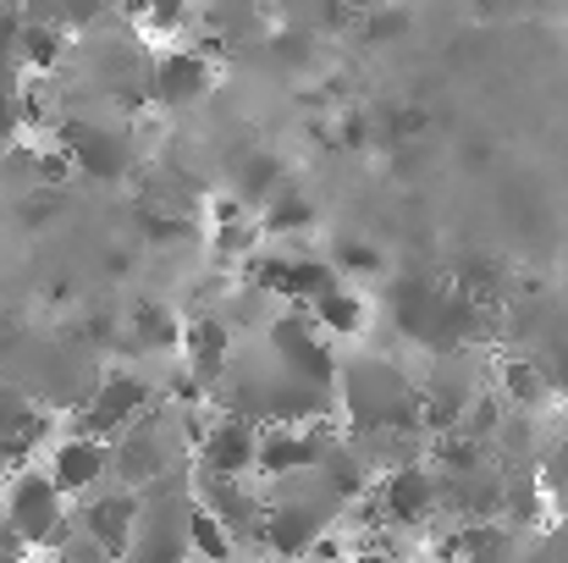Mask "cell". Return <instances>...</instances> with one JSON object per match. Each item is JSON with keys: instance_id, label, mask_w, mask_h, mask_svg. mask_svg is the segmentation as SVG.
I'll use <instances>...</instances> for the list:
<instances>
[{"instance_id": "ac0fdd59", "label": "cell", "mask_w": 568, "mask_h": 563, "mask_svg": "<svg viewBox=\"0 0 568 563\" xmlns=\"http://www.w3.org/2000/svg\"><path fill=\"white\" fill-rule=\"evenodd\" d=\"M276 188H282V161H276L271 150H248V155L237 161L232 193H237L243 204H265V199H271Z\"/></svg>"}, {"instance_id": "ba28073f", "label": "cell", "mask_w": 568, "mask_h": 563, "mask_svg": "<svg viewBox=\"0 0 568 563\" xmlns=\"http://www.w3.org/2000/svg\"><path fill=\"white\" fill-rule=\"evenodd\" d=\"M199 464H204V475L243 481L248 470H260V425H254V420H243V414H226V420L204 425Z\"/></svg>"}, {"instance_id": "7402d4cb", "label": "cell", "mask_w": 568, "mask_h": 563, "mask_svg": "<svg viewBox=\"0 0 568 563\" xmlns=\"http://www.w3.org/2000/svg\"><path fill=\"white\" fill-rule=\"evenodd\" d=\"M332 265H337L343 277H376L381 271V249L371 243V238L343 232V238H332Z\"/></svg>"}, {"instance_id": "f546056e", "label": "cell", "mask_w": 568, "mask_h": 563, "mask_svg": "<svg viewBox=\"0 0 568 563\" xmlns=\"http://www.w3.org/2000/svg\"><path fill=\"white\" fill-rule=\"evenodd\" d=\"M17 133H22V100L17 89L0 83V144H17Z\"/></svg>"}, {"instance_id": "7c38bea8", "label": "cell", "mask_w": 568, "mask_h": 563, "mask_svg": "<svg viewBox=\"0 0 568 563\" xmlns=\"http://www.w3.org/2000/svg\"><path fill=\"white\" fill-rule=\"evenodd\" d=\"M139 497L133 492H116V497H100V503H89L83 509V531L100 542V547H111L116 559L122 553H133V531H139Z\"/></svg>"}, {"instance_id": "cb8c5ba5", "label": "cell", "mask_w": 568, "mask_h": 563, "mask_svg": "<svg viewBox=\"0 0 568 563\" xmlns=\"http://www.w3.org/2000/svg\"><path fill=\"white\" fill-rule=\"evenodd\" d=\"M541 497H547L541 475H514V481H508V503H503L508 525H536V520H541Z\"/></svg>"}, {"instance_id": "d6a6232c", "label": "cell", "mask_w": 568, "mask_h": 563, "mask_svg": "<svg viewBox=\"0 0 568 563\" xmlns=\"http://www.w3.org/2000/svg\"><path fill=\"white\" fill-rule=\"evenodd\" d=\"M22 547H28V542H22V536H17V525L0 514V563H22Z\"/></svg>"}, {"instance_id": "484cf974", "label": "cell", "mask_w": 568, "mask_h": 563, "mask_svg": "<svg viewBox=\"0 0 568 563\" xmlns=\"http://www.w3.org/2000/svg\"><path fill=\"white\" fill-rule=\"evenodd\" d=\"M254 254H260V227L248 221L215 227V260H254Z\"/></svg>"}, {"instance_id": "9a60e30c", "label": "cell", "mask_w": 568, "mask_h": 563, "mask_svg": "<svg viewBox=\"0 0 568 563\" xmlns=\"http://www.w3.org/2000/svg\"><path fill=\"white\" fill-rule=\"evenodd\" d=\"M183 332H189V321H178L166 304H144L128 326V343L144 354H172V349H183Z\"/></svg>"}, {"instance_id": "4316f807", "label": "cell", "mask_w": 568, "mask_h": 563, "mask_svg": "<svg viewBox=\"0 0 568 563\" xmlns=\"http://www.w3.org/2000/svg\"><path fill=\"white\" fill-rule=\"evenodd\" d=\"M17 100H22V128H50V122H55V94H50L44 83L17 89Z\"/></svg>"}, {"instance_id": "5bb4252c", "label": "cell", "mask_w": 568, "mask_h": 563, "mask_svg": "<svg viewBox=\"0 0 568 563\" xmlns=\"http://www.w3.org/2000/svg\"><path fill=\"white\" fill-rule=\"evenodd\" d=\"M39 431H44V420L33 414V403H28L11 381H0V453H6L11 464H22L17 453H28V448L39 442Z\"/></svg>"}, {"instance_id": "f1b7e54d", "label": "cell", "mask_w": 568, "mask_h": 563, "mask_svg": "<svg viewBox=\"0 0 568 563\" xmlns=\"http://www.w3.org/2000/svg\"><path fill=\"white\" fill-rule=\"evenodd\" d=\"M541 486H547V497L568 509V442H558L552 453H547V464H541Z\"/></svg>"}, {"instance_id": "e0dca14e", "label": "cell", "mask_w": 568, "mask_h": 563, "mask_svg": "<svg viewBox=\"0 0 568 563\" xmlns=\"http://www.w3.org/2000/svg\"><path fill=\"white\" fill-rule=\"evenodd\" d=\"M503 392H508V403L514 409H541L547 398H552V375H547V365L541 360H508L503 365Z\"/></svg>"}, {"instance_id": "6da1fadb", "label": "cell", "mask_w": 568, "mask_h": 563, "mask_svg": "<svg viewBox=\"0 0 568 563\" xmlns=\"http://www.w3.org/2000/svg\"><path fill=\"white\" fill-rule=\"evenodd\" d=\"M337 398L343 409L354 414V425L371 431H408V425H425V386H414L408 371L386 354H359V360H343L337 375Z\"/></svg>"}, {"instance_id": "8d00e7d4", "label": "cell", "mask_w": 568, "mask_h": 563, "mask_svg": "<svg viewBox=\"0 0 568 563\" xmlns=\"http://www.w3.org/2000/svg\"><path fill=\"white\" fill-rule=\"evenodd\" d=\"M365 563H397V559H386V553H371V559H365Z\"/></svg>"}, {"instance_id": "52a82bcc", "label": "cell", "mask_w": 568, "mask_h": 563, "mask_svg": "<svg viewBox=\"0 0 568 563\" xmlns=\"http://www.w3.org/2000/svg\"><path fill=\"white\" fill-rule=\"evenodd\" d=\"M210 89H215V61H210V50H166V56L150 67V100H155L161 111L199 105Z\"/></svg>"}, {"instance_id": "4fadbf2b", "label": "cell", "mask_w": 568, "mask_h": 563, "mask_svg": "<svg viewBox=\"0 0 568 563\" xmlns=\"http://www.w3.org/2000/svg\"><path fill=\"white\" fill-rule=\"evenodd\" d=\"M519 559H525L519 525H503V520L458 525V563H519Z\"/></svg>"}, {"instance_id": "d6986e66", "label": "cell", "mask_w": 568, "mask_h": 563, "mask_svg": "<svg viewBox=\"0 0 568 563\" xmlns=\"http://www.w3.org/2000/svg\"><path fill=\"white\" fill-rule=\"evenodd\" d=\"M265 232H276V238H293V232H310L315 227V204L298 193V188H276L271 199H265V221H260Z\"/></svg>"}, {"instance_id": "5b68a950", "label": "cell", "mask_w": 568, "mask_h": 563, "mask_svg": "<svg viewBox=\"0 0 568 563\" xmlns=\"http://www.w3.org/2000/svg\"><path fill=\"white\" fill-rule=\"evenodd\" d=\"M61 144L72 150L78 172L83 178H100V183H122L133 167H139V150L122 128H100V122H67L61 128Z\"/></svg>"}, {"instance_id": "44dd1931", "label": "cell", "mask_w": 568, "mask_h": 563, "mask_svg": "<svg viewBox=\"0 0 568 563\" xmlns=\"http://www.w3.org/2000/svg\"><path fill=\"white\" fill-rule=\"evenodd\" d=\"M61 50H67V28H44V22H28L22 28V61L33 67V72H50L55 61H61Z\"/></svg>"}, {"instance_id": "4dcf8cb0", "label": "cell", "mask_w": 568, "mask_h": 563, "mask_svg": "<svg viewBox=\"0 0 568 563\" xmlns=\"http://www.w3.org/2000/svg\"><path fill=\"white\" fill-rule=\"evenodd\" d=\"M541 365H547V375H552V392H564L568 398V332L547 343V360H541Z\"/></svg>"}, {"instance_id": "3957f363", "label": "cell", "mask_w": 568, "mask_h": 563, "mask_svg": "<svg viewBox=\"0 0 568 563\" xmlns=\"http://www.w3.org/2000/svg\"><path fill=\"white\" fill-rule=\"evenodd\" d=\"M144 414H150V386H144V375L111 371V375H100L94 392L83 398L78 425H83L89 436H100V442H116V436L133 431Z\"/></svg>"}, {"instance_id": "603a6c76", "label": "cell", "mask_w": 568, "mask_h": 563, "mask_svg": "<svg viewBox=\"0 0 568 563\" xmlns=\"http://www.w3.org/2000/svg\"><path fill=\"white\" fill-rule=\"evenodd\" d=\"M193 553L204 563H232V531L210 514V509H193Z\"/></svg>"}, {"instance_id": "ffe728a7", "label": "cell", "mask_w": 568, "mask_h": 563, "mask_svg": "<svg viewBox=\"0 0 568 563\" xmlns=\"http://www.w3.org/2000/svg\"><path fill=\"white\" fill-rule=\"evenodd\" d=\"M315 28H304V22H287V28H276L271 39H265V50H271V61L276 67H287V72H298V67H310L315 61Z\"/></svg>"}, {"instance_id": "30bf717a", "label": "cell", "mask_w": 568, "mask_h": 563, "mask_svg": "<svg viewBox=\"0 0 568 563\" xmlns=\"http://www.w3.org/2000/svg\"><path fill=\"white\" fill-rule=\"evenodd\" d=\"M321 459H326V436L321 431H298V425H265L260 431V475H271V481L315 470Z\"/></svg>"}, {"instance_id": "83f0119b", "label": "cell", "mask_w": 568, "mask_h": 563, "mask_svg": "<svg viewBox=\"0 0 568 563\" xmlns=\"http://www.w3.org/2000/svg\"><path fill=\"white\" fill-rule=\"evenodd\" d=\"M189 11H193V0H155L150 6V17H144V28L150 33H183V22H189Z\"/></svg>"}, {"instance_id": "277c9868", "label": "cell", "mask_w": 568, "mask_h": 563, "mask_svg": "<svg viewBox=\"0 0 568 563\" xmlns=\"http://www.w3.org/2000/svg\"><path fill=\"white\" fill-rule=\"evenodd\" d=\"M111 453H116L111 475H116L128 492H139V486H155V481H161V475L178 464V442L166 436L161 414H144L133 431H122V436L111 442Z\"/></svg>"}, {"instance_id": "e575fe53", "label": "cell", "mask_w": 568, "mask_h": 563, "mask_svg": "<svg viewBox=\"0 0 568 563\" xmlns=\"http://www.w3.org/2000/svg\"><path fill=\"white\" fill-rule=\"evenodd\" d=\"M150 6H155V0H122V11H128V17H139V22L150 17Z\"/></svg>"}, {"instance_id": "8fae6325", "label": "cell", "mask_w": 568, "mask_h": 563, "mask_svg": "<svg viewBox=\"0 0 568 563\" xmlns=\"http://www.w3.org/2000/svg\"><path fill=\"white\" fill-rule=\"evenodd\" d=\"M232 349H237V338H232V321H221V315H199V321H189V332H183L189 375H199L210 392L221 386V375L232 365Z\"/></svg>"}, {"instance_id": "836d02e7", "label": "cell", "mask_w": 568, "mask_h": 563, "mask_svg": "<svg viewBox=\"0 0 568 563\" xmlns=\"http://www.w3.org/2000/svg\"><path fill=\"white\" fill-rule=\"evenodd\" d=\"M371 139V117L365 111H348L343 117V144H365Z\"/></svg>"}, {"instance_id": "9c48e42d", "label": "cell", "mask_w": 568, "mask_h": 563, "mask_svg": "<svg viewBox=\"0 0 568 563\" xmlns=\"http://www.w3.org/2000/svg\"><path fill=\"white\" fill-rule=\"evenodd\" d=\"M111 464H116L111 442H100V436H89V431H78V436L55 442V453H50V475H55V486H61L67 497L94 492V486L111 475Z\"/></svg>"}, {"instance_id": "8992f818", "label": "cell", "mask_w": 568, "mask_h": 563, "mask_svg": "<svg viewBox=\"0 0 568 563\" xmlns=\"http://www.w3.org/2000/svg\"><path fill=\"white\" fill-rule=\"evenodd\" d=\"M436 509H442V475H436V470H425V464H397V470L381 481V520H386V525L419 531Z\"/></svg>"}, {"instance_id": "7a4b0ae2", "label": "cell", "mask_w": 568, "mask_h": 563, "mask_svg": "<svg viewBox=\"0 0 568 563\" xmlns=\"http://www.w3.org/2000/svg\"><path fill=\"white\" fill-rule=\"evenodd\" d=\"M17 536L28 547H67L72 536V520H67V492L55 486L50 470H22L11 486H6V509H0Z\"/></svg>"}, {"instance_id": "1f68e13d", "label": "cell", "mask_w": 568, "mask_h": 563, "mask_svg": "<svg viewBox=\"0 0 568 563\" xmlns=\"http://www.w3.org/2000/svg\"><path fill=\"white\" fill-rule=\"evenodd\" d=\"M105 6H122V0H61V11H67V22H94Z\"/></svg>"}, {"instance_id": "d4e9b609", "label": "cell", "mask_w": 568, "mask_h": 563, "mask_svg": "<svg viewBox=\"0 0 568 563\" xmlns=\"http://www.w3.org/2000/svg\"><path fill=\"white\" fill-rule=\"evenodd\" d=\"M408 28H414L408 6H371V11L359 17L365 44H392V39H408Z\"/></svg>"}, {"instance_id": "d590c367", "label": "cell", "mask_w": 568, "mask_h": 563, "mask_svg": "<svg viewBox=\"0 0 568 563\" xmlns=\"http://www.w3.org/2000/svg\"><path fill=\"white\" fill-rule=\"evenodd\" d=\"M343 6H348V11H359V17L371 11V0H343Z\"/></svg>"}, {"instance_id": "74e56055", "label": "cell", "mask_w": 568, "mask_h": 563, "mask_svg": "<svg viewBox=\"0 0 568 563\" xmlns=\"http://www.w3.org/2000/svg\"><path fill=\"white\" fill-rule=\"evenodd\" d=\"M0 6H22V0H0Z\"/></svg>"}, {"instance_id": "2e32d148", "label": "cell", "mask_w": 568, "mask_h": 563, "mask_svg": "<svg viewBox=\"0 0 568 563\" xmlns=\"http://www.w3.org/2000/svg\"><path fill=\"white\" fill-rule=\"evenodd\" d=\"M310 315H315V326H321V332H332V338H359V332H365V321H371V310H365V299H359L354 288L326 293Z\"/></svg>"}]
</instances>
